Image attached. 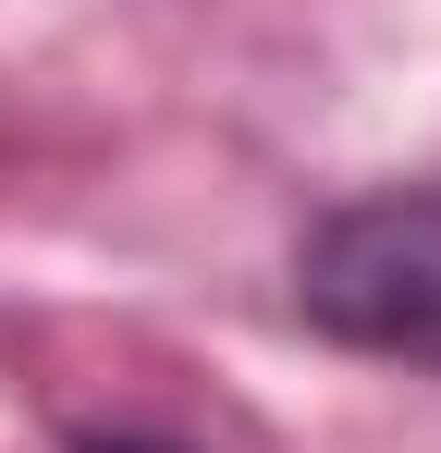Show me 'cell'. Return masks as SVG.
<instances>
[{
    "label": "cell",
    "mask_w": 441,
    "mask_h": 453,
    "mask_svg": "<svg viewBox=\"0 0 441 453\" xmlns=\"http://www.w3.org/2000/svg\"><path fill=\"white\" fill-rule=\"evenodd\" d=\"M294 295L331 343L392 356V368H441V196L392 184V196L331 209L294 257Z\"/></svg>",
    "instance_id": "cell-1"
},
{
    "label": "cell",
    "mask_w": 441,
    "mask_h": 453,
    "mask_svg": "<svg viewBox=\"0 0 441 453\" xmlns=\"http://www.w3.org/2000/svg\"><path fill=\"white\" fill-rule=\"evenodd\" d=\"M74 453H172V441H74Z\"/></svg>",
    "instance_id": "cell-2"
}]
</instances>
